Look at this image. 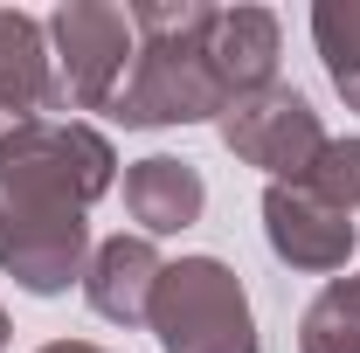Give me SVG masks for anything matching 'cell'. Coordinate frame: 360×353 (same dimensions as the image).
<instances>
[{
  "instance_id": "cell-4",
  "label": "cell",
  "mask_w": 360,
  "mask_h": 353,
  "mask_svg": "<svg viewBox=\"0 0 360 353\" xmlns=\"http://www.w3.org/2000/svg\"><path fill=\"white\" fill-rule=\"evenodd\" d=\"M49 42H56V97L63 111H111V97L132 70V14L104 7V0H63L49 14Z\"/></svg>"
},
{
  "instance_id": "cell-9",
  "label": "cell",
  "mask_w": 360,
  "mask_h": 353,
  "mask_svg": "<svg viewBox=\"0 0 360 353\" xmlns=\"http://www.w3.org/2000/svg\"><path fill=\"white\" fill-rule=\"evenodd\" d=\"M160 250H153V236H111V243H97L84 264V298L97 319H111V326H146V312H153V284H160Z\"/></svg>"
},
{
  "instance_id": "cell-14",
  "label": "cell",
  "mask_w": 360,
  "mask_h": 353,
  "mask_svg": "<svg viewBox=\"0 0 360 353\" xmlns=\"http://www.w3.org/2000/svg\"><path fill=\"white\" fill-rule=\"evenodd\" d=\"M305 180H312L319 194H333L340 208H354V222H360V139H333L326 160H319Z\"/></svg>"
},
{
  "instance_id": "cell-16",
  "label": "cell",
  "mask_w": 360,
  "mask_h": 353,
  "mask_svg": "<svg viewBox=\"0 0 360 353\" xmlns=\"http://www.w3.org/2000/svg\"><path fill=\"white\" fill-rule=\"evenodd\" d=\"M0 353H7V312H0Z\"/></svg>"
},
{
  "instance_id": "cell-11",
  "label": "cell",
  "mask_w": 360,
  "mask_h": 353,
  "mask_svg": "<svg viewBox=\"0 0 360 353\" xmlns=\"http://www.w3.org/2000/svg\"><path fill=\"white\" fill-rule=\"evenodd\" d=\"M125 208L146 236H180V229H194L201 208H208V187L201 174L174 160V153H153V160H132L125 167Z\"/></svg>"
},
{
  "instance_id": "cell-6",
  "label": "cell",
  "mask_w": 360,
  "mask_h": 353,
  "mask_svg": "<svg viewBox=\"0 0 360 353\" xmlns=\"http://www.w3.org/2000/svg\"><path fill=\"white\" fill-rule=\"evenodd\" d=\"M0 174L90 208L97 194H111L118 153H111V139L97 132V125H84V118H42V125H28V132H14L0 146Z\"/></svg>"
},
{
  "instance_id": "cell-8",
  "label": "cell",
  "mask_w": 360,
  "mask_h": 353,
  "mask_svg": "<svg viewBox=\"0 0 360 353\" xmlns=\"http://www.w3.org/2000/svg\"><path fill=\"white\" fill-rule=\"evenodd\" d=\"M49 111H63L49 28L21 7H0V146L28 125H42Z\"/></svg>"
},
{
  "instance_id": "cell-15",
  "label": "cell",
  "mask_w": 360,
  "mask_h": 353,
  "mask_svg": "<svg viewBox=\"0 0 360 353\" xmlns=\"http://www.w3.org/2000/svg\"><path fill=\"white\" fill-rule=\"evenodd\" d=\"M42 353H104V347H90V340H49Z\"/></svg>"
},
{
  "instance_id": "cell-5",
  "label": "cell",
  "mask_w": 360,
  "mask_h": 353,
  "mask_svg": "<svg viewBox=\"0 0 360 353\" xmlns=\"http://www.w3.org/2000/svg\"><path fill=\"white\" fill-rule=\"evenodd\" d=\"M215 132L236 160H250V167H264L270 180H305L326 160V125H319V111L298 97L291 84H264L250 90V97H236L222 118H215Z\"/></svg>"
},
{
  "instance_id": "cell-7",
  "label": "cell",
  "mask_w": 360,
  "mask_h": 353,
  "mask_svg": "<svg viewBox=\"0 0 360 353\" xmlns=\"http://www.w3.org/2000/svg\"><path fill=\"white\" fill-rule=\"evenodd\" d=\"M264 236L291 270H312V277L347 270V257L360 243L354 208H340L333 194H319L312 180H270L264 187Z\"/></svg>"
},
{
  "instance_id": "cell-10",
  "label": "cell",
  "mask_w": 360,
  "mask_h": 353,
  "mask_svg": "<svg viewBox=\"0 0 360 353\" xmlns=\"http://www.w3.org/2000/svg\"><path fill=\"white\" fill-rule=\"evenodd\" d=\"M201 56L215 70V84L236 97L277 84V14L270 7H215L208 35H201Z\"/></svg>"
},
{
  "instance_id": "cell-2",
  "label": "cell",
  "mask_w": 360,
  "mask_h": 353,
  "mask_svg": "<svg viewBox=\"0 0 360 353\" xmlns=\"http://www.w3.org/2000/svg\"><path fill=\"white\" fill-rule=\"evenodd\" d=\"M146 326L160 333L167 353H264L257 319L243 298V277L222 257H180L153 284Z\"/></svg>"
},
{
  "instance_id": "cell-1",
  "label": "cell",
  "mask_w": 360,
  "mask_h": 353,
  "mask_svg": "<svg viewBox=\"0 0 360 353\" xmlns=\"http://www.w3.org/2000/svg\"><path fill=\"white\" fill-rule=\"evenodd\" d=\"M132 14V70L111 97V118L118 125H201V118H222L229 90L215 84L201 35L215 21V7L201 0H139Z\"/></svg>"
},
{
  "instance_id": "cell-13",
  "label": "cell",
  "mask_w": 360,
  "mask_h": 353,
  "mask_svg": "<svg viewBox=\"0 0 360 353\" xmlns=\"http://www.w3.org/2000/svg\"><path fill=\"white\" fill-rule=\"evenodd\" d=\"M298 353H360V277H333L305 305Z\"/></svg>"
},
{
  "instance_id": "cell-12",
  "label": "cell",
  "mask_w": 360,
  "mask_h": 353,
  "mask_svg": "<svg viewBox=\"0 0 360 353\" xmlns=\"http://www.w3.org/2000/svg\"><path fill=\"white\" fill-rule=\"evenodd\" d=\"M312 42L333 90L360 111V0H319L312 7Z\"/></svg>"
},
{
  "instance_id": "cell-3",
  "label": "cell",
  "mask_w": 360,
  "mask_h": 353,
  "mask_svg": "<svg viewBox=\"0 0 360 353\" xmlns=\"http://www.w3.org/2000/svg\"><path fill=\"white\" fill-rule=\"evenodd\" d=\"M90 208L63 201V194H42L28 180L0 174V270L35 291V298H56L70 291L90 264Z\"/></svg>"
}]
</instances>
